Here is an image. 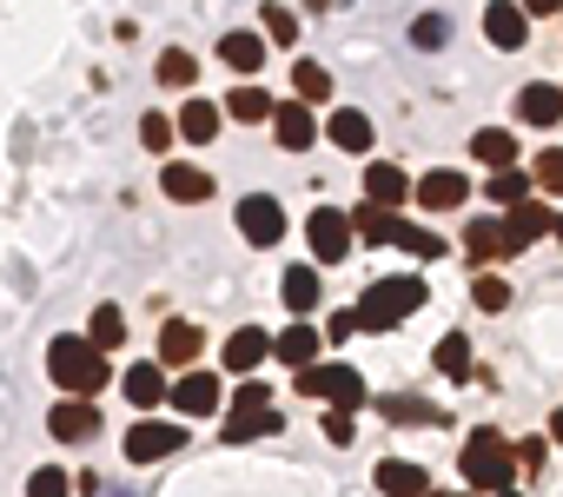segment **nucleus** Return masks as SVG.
Wrapping results in <instances>:
<instances>
[{"mask_svg":"<svg viewBox=\"0 0 563 497\" xmlns=\"http://www.w3.org/2000/svg\"><path fill=\"white\" fill-rule=\"evenodd\" d=\"M279 432V411L272 404H232V419H225V445H253V438H272Z\"/></svg>","mask_w":563,"mask_h":497,"instance_id":"14","label":"nucleus"},{"mask_svg":"<svg viewBox=\"0 0 563 497\" xmlns=\"http://www.w3.org/2000/svg\"><path fill=\"white\" fill-rule=\"evenodd\" d=\"M491 173H498V180H485V186H491V199H498V206H511V199H524V193H530V173H517V166H491Z\"/></svg>","mask_w":563,"mask_h":497,"instance_id":"38","label":"nucleus"},{"mask_svg":"<svg viewBox=\"0 0 563 497\" xmlns=\"http://www.w3.org/2000/svg\"><path fill=\"white\" fill-rule=\"evenodd\" d=\"M470 159H485V166H511L517 159V133L511 126H485L470 140Z\"/></svg>","mask_w":563,"mask_h":497,"instance_id":"29","label":"nucleus"},{"mask_svg":"<svg viewBox=\"0 0 563 497\" xmlns=\"http://www.w3.org/2000/svg\"><path fill=\"white\" fill-rule=\"evenodd\" d=\"M444 40H451L444 14H418V27H412V47H444Z\"/></svg>","mask_w":563,"mask_h":497,"instance_id":"42","label":"nucleus"},{"mask_svg":"<svg viewBox=\"0 0 563 497\" xmlns=\"http://www.w3.org/2000/svg\"><path fill=\"white\" fill-rule=\"evenodd\" d=\"M485 34H491V47L517 53V47H524V34H530V21H524L517 0H491V8H485Z\"/></svg>","mask_w":563,"mask_h":497,"instance_id":"16","label":"nucleus"},{"mask_svg":"<svg viewBox=\"0 0 563 497\" xmlns=\"http://www.w3.org/2000/svg\"><path fill=\"white\" fill-rule=\"evenodd\" d=\"M238 232H246L253 245H279L285 239V206L272 193H246L238 199Z\"/></svg>","mask_w":563,"mask_h":497,"instance_id":"7","label":"nucleus"},{"mask_svg":"<svg viewBox=\"0 0 563 497\" xmlns=\"http://www.w3.org/2000/svg\"><path fill=\"white\" fill-rule=\"evenodd\" d=\"M530 186H537V193H563V146H543V153H537Z\"/></svg>","mask_w":563,"mask_h":497,"instance_id":"36","label":"nucleus"},{"mask_svg":"<svg viewBox=\"0 0 563 497\" xmlns=\"http://www.w3.org/2000/svg\"><path fill=\"white\" fill-rule=\"evenodd\" d=\"M464 253H470L477 266L511 259V253H517V245H511V226H504V219H470V232H464Z\"/></svg>","mask_w":563,"mask_h":497,"instance_id":"12","label":"nucleus"},{"mask_svg":"<svg viewBox=\"0 0 563 497\" xmlns=\"http://www.w3.org/2000/svg\"><path fill=\"white\" fill-rule=\"evenodd\" d=\"M159 80H167V87H193V80H199V60H193L186 47H167V53H159Z\"/></svg>","mask_w":563,"mask_h":497,"instance_id":"35","label":"nucleus"},{"mask_svg":"<svg viewBox=\"0 0 563 497\" xmlns=\"http://www.w3.org/2000/svg\"><path fill=\"white\" fill-rule=\"evenodd\" d=\"M266 359H272V331H259V325H238L225 339V372H238V378L259 372Z\"/></svg>","mask_w":563,"mask_h":497,"instance_id":"10","label":"nucleus"},{"mask_svg":"<svg viewBox=\"0 0 563 497\" xmlns=\"http://www.w3.org/2000/svg\"><path fill=\"white\" fill-rule=\"evenodd\" d=\"M511 451H517V471H543V438H524Z\"/></svg>","mask_w":563,"mask_h":497,"instance_id":"45","label":"nucleus"},{"mask_svg":"<svg viewBox=\"0 0 563 497\" xmlns=\"http://www.w3.org/2000/svg\"><path fill=\"white\" fill-rule=\"evenodd\" d=\"M397 245H405L412 259H444V239L438 232H418V226H397Z\"/></svg>","mask_w":563,"mask_h":497,"instance_id":"40","label":"nucleus"},{"mask_svg":"<svg viewBox=\"0 0 563 497\" xmlns=\"http://www.w3.org/2000/svg\"><path fill=\"white\" fill-rule=\"evenodd\" d=\"M318 346H326V339H318V325H305V312H298V325H285L279 339H272V352H279L285 365H311Z\"/></svg>","mask_w":563,"mask_h":497,"instance_id":"21","label":"nucleus"},{"mask_svg":"<svg viewBox=\"0 0 563 497\" xmlns=\"http://www.w3.org/2000/svg\"><path fill=\"white\" fill-rule=\"evenodd\" d=\"M352 219V239H365V245H391L397 239V206H378V199H358V213H345Z\"/></svg>","mask_w":563,"mask_h":497,"instance_id":"15","label":"nucleus"},{"mask_svg":"<svg viewBox=\"0 0 563 497\" xmlns=\"http://www.w3.org/2000/svg\"><path fill=\"white\" fill-rule=\"evenodd\" d=\"M120 391H126V398H133L139 411H152V404H167V365H126Z\"/></svg>","mask_w":563,"mask_h":497,"instance_id":"20","label":"nucleus"},{"mask_svg":"<svg viewBox=\"0 0 563 497\" xmlns=\"http://www.w3.org/2000/svg\"><path fill=\"white\" fill-rule=\"evenodd\" d=\"M47 372H53V385L60 391H73V398H100L107 391V352L94 346V339H53L47 346Z\"/></svg>","mask_w":563,"mask_h":497,"instance_id":"1","label":"nucleus"},{"mask_svg":"<svg viewBox=\"0 0 563 497\" xmlns=\"http://www.w3.org/2000/svg\"><path fill=\"white\" fill-rule=\"evenodd\" d=\"M326 133H332V146H345V153H371V133H378V126H371L358 107H339V113L326 120Z\"/></svg>","mask_w":563,"mask_h":497,"instance_id":"23","label":"nucleus"},{"mask_svg":"<svg viewBox=\"0 0 563 497\" xmlns=\"http://www.w3.org/2000/svg\"><path fill=\"white\" fill-rule=\"evenodd\" d=\"M517 8H524V14H556L563 0H517Z\"/></svg>","mask_w":563,"mask_h":497,"instance_id":"47","label":"nucleus"},{"mask_svg":"<svg viewBox=\"0 0 563 497\" xmlns=\"http://www.w3.org/2000/svg\"><path fill=\"white\" fill-rule=\"evenodd\" d=\"M305 239H311V266H339L352 253V219L339 206H318L311 226H305Z\"/></svg>","mask_w":563,"mask_h":497,"instance_id":"5","label":"nucleus"},{"mask_svg":"<svg viewBox=\"0 0 563 497\" xmlns=\"http://www.w3.org/2000/svg\"><path fill=\"white\" fill-rule=\"evenodd\" d=\"M272 133H279V146H285V153H305V146L318 140V120H311V107H305V100H285V107L272 100Z\"/></svg>","mask_w":563,"mask_h":497,"instance_id":"11","label":"nucleus"},{"mask_svg":"<svg viewBox=\"0 0 563 497\" xmlns=\"http://www.w3.org/2000/svg\"><path fill=\"white\" fill-rule=\"evenodd\" d=\"M173 126H180V133H186L193 146H206V140L219 133V107H212V100H186V113H180Z\"/></svg>","mask_w":563,"mask_h":497,"instance_id":"34","label":"nucleus"},{"mask_svg":"<svg viewBox=\"0 0 563 497\" xmlns=\"http://www.w3.org/2000/svg\"><path fill=\"white\" fill-rule=\"evenodd\" d=\"M550 232H556V239H563V219H550Z\"/></svg>","mask_w":563,"mask_h":497,"instance_id":"49","label":"nucleus"},{"mask_svg":"<svg viewBox=\"0 0 563 497\" xmlns=\"http://www.w3.org/2000/svg\"><path fill=\"white\" fill-rule=\"evenodd\" d=\"M292 100H305V107H326V100H332V73L318 66V60H298V66H292Z\"/></svg>","mask_w":563,"mask_h":497,"instance_id":"27","label":"nucleus"},{"mask_svg":"<svg viewBox=\"0 0 563 497\" xmlns=\"http://www.w3.org/2000/svg\"><path fill=\"white\" fill-rule=\"evenodd\" d=\"M47 425H53V438H60V445L100 438V404H94V398H73V391H66V398L53 404V419H47Z\"/></svg>","mask_w":563,"mask_h":497,"instance_id":"8","label":"nucleus"},{"mask_svg":"<svg viewBox=\"0 0 563 497\" xmlns=\"http://www.w3.org/2000/svg\"><path fill=\"white\" fill-rule=\"evenodd\" d=\"M167 404L180 411V419H212V411L225 404V385H219L212 372H193V365H186V378L167 385Z\"/></svg>","mask_w":563,"mask_h":497,"instance_id":"6","label":"nucleus"},{"mask_svg":"<svg viewBox=\"0 0 563 497\" xmlns=\"http://www.w3.org/2000/svg\"><path fill=\"white\" fill-rule=\"evenodd\" d=\"M279 292H285V305H292V312H311V305H318V292H326V286H318V266L305 259V266H285Z\"/></svg>","mask_w":563,"mask_h":497,"instance_id":"26","label":"nucleus"},{"mask_svg":"<svg viewBox=\"0 0 563 497\" xmlns=\"http://www.w3.org/2000/svg\"><path fill=\"white\" fill-rule=\"evenodd\" d=\"M550 445H563V404L550 411Z\"/></svg>","mask_w":563,"mask_h":497,"instance_id":"48","label":"nucleus"},{"mask_svg":"<svg viewBox=\"0 0 563 497\" xmlns=\"http://www.w3.org/2000/svg\"><path fill=\"white\" fill-rule=\"evenodd\" d=\"M180 445H186L180 425H152V419H139V425L126 432V458H133V464H159V458H173Z\"/></svg>","mask_w":563,"mask_h":497,"instance_id":"9","label":"nucleus"},{"mask_svg":"<svg viewBox=\"0 0 563 497\" xmlns=\"http://www.w3.org/2000/svg\"><path fill=\"white\" fill-rule=\"evenodd\" d=\"M504 226H511V245H517V253H524V245H530V239H543V232H550V206L524 193V199H511V219H504Z\"/></svg>","mask_w":563,"mask_h":497,"instance_id":"19","label":"nucleus"},{"mask_svg":"<svg viewBox=\"0 0 563 497\" xmlns=\"http://www.w3.org/2000/svg\"><path fill=\"white\" fill-rule=\"evenodd\" d=\"M219 113H232V120H272V94L246 80V87H232V100H225Z\"/></svg>","mask_w":563,"mask_h":497,"instance_id":"32","label":"nucleus"},{"mask_svg":"<svg viewBox=\"0 0 563 497\" xmlns=\"http://www.w3.org/2000/svg\"><path fill=\"white\" fill-rule=\"evenodd\" d=\"M470 299L485 305V312H504V305H511V279H498V272H485V279H470Z\"/></svg>","mask_w":563,"mask_h":497,"instance_id":"39","label":"nucleus"},{"mask_svg":"<svg viewBox=\"0 0 563 497\" xmlns=\"http://www.w3.org/2000/svg\"><path fill=\"white\" fill-rule=\"evenodd\" d=\"M457 464H464V484H477V490H511L517 484V451L498 432H470Z\"/></svg>","mask_w":563,"mask_h":497,"instance_id":"3","label":"nucleus"},{"mask_svg":"<svg viewBox=\"0 0 563 497\" xmlns=\"http://www.w3.org/2000/svg\"><path fill=\"white\" fill-rule=\"evenodd\" d=\"M326 438H332V445H352V411H345V404L326 411Z\"/></svg>","mask_w":563,"mask_h":497,"instance_id":"43","label":"nucleus"},{"mask_svg":"<svg viewBox=\"0 0 563 497\" xmlns=\"http://www.w3.org/2000/svg\"><path fill=\"white\" fill-rule=\"evenodd\" d=\"M225 398H232V404H266V385L246 372V385H238V391H225Z\"/></svg>","mask_w":563,"mask_h":497,"instance_id":"46","label":"nucleus"},{"mask_svg":"<svg viewBox=\"0 0 563 497\" xmlns=\"http://www.w3.org/2000/svg\"><path fill=\"white\" fill-rule=\"evenodd\" d=\"M292 372H298V391L305 398H326V404H345V411L365 404V378L352 365H318L311 359V365H292Z\"/></svg>","mask_w":563,"mask_h":497,"instance_id":"4","label":"nucleus"},{"mask_svg":"<svg viewBox=\"0 0 563 497\" xmlns=\"http://www.w3.org/2000/svg\"><path fill=\"white\" fill-rule=\"evenodd\" d=\"M199 325L193 318H167V331H159V365H193L199 359Z\"/></svg>","mask_w":563,"mask_h":497,"instance_id":"18","label":"nucleus"},{"mask_svg":"<svg viewBox=\"0 0 563 497\" xmlns=\"http://www.w3.org/2000/svg\"><path fill=\"white\" fill-rule=\"evenodd\" d=\"M365 199H378V206H405L412 199V180L405 173H397V166H365Z\"/></svg>","mask_w":563,"mask_h":497,"instance_id":"24","label":"nucleus"},{"mask_svg":"<svg viewBox=\"0 0 563 497\" xmlns=\"http://www.w3.org/2000/svg\"><path fill=\"white\" fill-rule=\"evenodd\" d=\"M87 339H94L100 352L126 346V312H120V305H94V325H87Z\"/></svg>","mask_w":563,"mask_h":497,"instance_id":"33","label":"nucleus"},{"mask_svg":"<svg viewBox=\"0 0 563 497\" xmlns=\"http://www.w3.org/2000/svg\"><path fill=\"white\" fill-rule=\"evenodd\" d=\"M418 305H425V279H412V272H391V279L365 286V299L352 305V318H358V331H391V325H405Z\"/></svg>","mask_w":563,"mask_h":497,"instance_id":"2","label":"nucleus"},{"mask_svg":"<svg viewBox=\"0 0 563 497\" xmlns=\"http://www.w3.org/2000/svg\"><path fill=\"white\" fill-rule=\"evenodd\" d=\"M139 146H146V153H167V146H173V120H167V113H146V120H139Z\"/></svg>","mask_w":563,"mask_h":497,"instance_id":"41","label":"nucleus"},{"mask_svg":"<svg viewBox=\"0 0 563 497\" xmlns=\"http://www.w3.org/2000/svg\"><path fill=\"white\" fill-rule=\"evenodd\" d=\"M219 60H225L232 73H266V34H253V27H232V34L219 40Z\"/></svg>","mask_w":563,"mask_h":497,"instance_id":"17","label":"nucleus"},{"mask_svg":"<svg viewBox=\"0 0 563 497\" xmlns=\"http://www.w3.org/2000/svg\"><path fill=\"white\" fill-rule=\"evenodd\" d=\"M159 186H167V199H180V206H199V199H212V180L199 173V166H186V159H173V166H167V180H159Z\"/></svg>","mask_w":563,"mask_h":497,"instance_id":"22","label":"nucleus"},{"mask_svg":"<svg viewBox=\"0 0 563 497\" xmlns=\"http://www.w3.org/2000/svg\"><path fill=\"white\" fill-rule=\"evenodd\" d=\"M464 193H470V180H464V173H451V166H438V173H425V180H418V206H425V213H457V206H464Z\"/></svg>","mask_w":563,"mask_h":497,"instance_id":"13","label":"nucleus"},{"mask_svg":"<svg viewBox=\"0 0 563 497\" xmlns=\"http://www.w3.org/2000/svg\"><path fill=\"white\" fill-rule=\"evenodd\" d=\"M27 490H34V497H60V490H66V471H34Z\"/></svg>","mask_w":563,"mask_h":497,"instance_id":"44","label":"nucleus"},{"mask_svg":"<svg viewBox=\"0 0 563 497\" xmlns=\"http://www.w3.org/2000/svg\"><path fill=\"white\" fill-rule=\"evenodd\" d=\"M259 21H266V40H279V47H292V40H298V14H292V8H279V0H266Z\"/></svg>","mask_w":563,"mask_h":497,"instance_id":"37","label":"nucleus"},{"mask_svg":"<svg viewBox=\"0 0 563 497\" xmlns=\"http://www.w3.org/2000/svg\"><path fill=\"white\" fill-rule=\"evenodd\" d=\"M378 411H384L391 425H438V419H444V411L425 404V398H378Z\"/></svg>","mask_w":563,"mask_h":497,"instance_id":"31","label":"nucleus"},{"mask_svg":"<svg viewBox=\"0 0 563 497\" xmlns=\"http://www.w3.org/2000/svg\"><path fill=\"white\" fill-rule=\"evenodd\" d=\"M431 365H438L444 378H470V339H464V331H444L438 352H431Z\"/></svg>","mask_w":563,"mask_h":497,"instance_id":"30","label":"nucleus"},{"mask_svg":"<svg viewBox=\"0 0 563 497\" xmlns=\"http://www.w3.org/2000/svg\"><path fill=\"white\" fill-rule=\"evenodd\" d=\"M517 113H524L530 126H556V120H563V87H543V80H537V87L517 94Z\"/></svg>","mask_w":563,"mask_h":497,"instance_id":"25","label":"nucleus"},{"mask_svg":"<svg viewBox=\"0 0 563 497\" xmlns=\"http://www.w3.org/2000/svg\"><path fill=\"white\" fill-rule=\"evenodd\" d=\"M378 490H412L418 497V490H431V471L425 464H405V458H384L378 464Z\"/></svg>","mask_w":563,"mask_h":497,"instance_id":"28","label":"nucleus"}]
</instances>
